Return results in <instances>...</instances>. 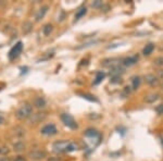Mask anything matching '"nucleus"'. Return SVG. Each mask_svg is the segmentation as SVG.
Listing matches in <instances>:
<instances>
[{"instance_id":"obj_1","label":"nucleus","mask_w":163,"mask_h":161,"mask_svg":"<svg viewBox=\"0 0 163 161\" xmlns=\"http://www.w3.org/2000/svg\"><path fill=\"white\" fill-rule=\"evenodd\" d=\"M80 149V145L71 140H57L52 145V150L56 153L73 152Z\"/></svg>"},{"instance_id":"obj_2","label":"nucleus","mask_w":163,"mask_h":161,"mask_svg":"<svg viewBox=\"0 0 163 161\" xmlns=\"http://www.w3.org/2000/svg\"><path fill=\"white\" fill-rule=\"evenodd\" d=\"M33 115V107L29 104H24L23 106H21L16 110V118L20 120H24V119H29L31 118V115Z\"/></svg>"},{"instance_id":"obj_3","label":"nucleus","mask_w":163,"mask_h":161,"mask_svg":"<svg viewBox=\"0 0 163 161\" xmlns=\"http://www.w3.org/2000/svg\"><path fill=\"white\" fill-rule=\"evenodd\" d=\"M60 119L63 122V124L69 127V128H71V130H77L78 127L77 123H76L75 119L71 115H69V113H62V115H60Z\"/></svg>"},{"instance_id":"obj_4","label":"nucleus","mask_w":163,"mask_h":161,"mask_svg":"<svg viewBox=\"0 0 163 161\" xmlns=\"http://www.w3.org/2000/svg\"><path fill=\"white\" fill-rule=\"evenodd\" d=\"M22 50H23V43L18 42L14 46L12 47V48H11L10 51H9V53H8L9 60H11V61L15 60L16 58L22 53Z\"/></svg>"},{"instance_id":"obj_5","label":"nucleus","mask_w":163,"mask_h":161,"mask_svg":"<svg viewBox=\"0 0 163 161\" xmlns=\"http://www.w3.org/2000/svg\"><path fill=\"white\" fill-rule=\"evenodd\" d=\"M144 80H145L146 83L149 86H151V87H157V86L159 85V83H160L159 77L157 75H155L153 73H148V74H146Z\"/></svg>"},{"instance_id":"obj_6","label":"nucleus","mask_w":163,"mask_h":161,"mask_svg":"<svg viewBox=\"0 0 163 161\" xmlns=\"http://www.w3.org/2000/svg\"><path fill=\"white\" fill-rule=\"evenodd\" d=\"M40 133H42V135H46V136H53L58 133V130L57 127H56V125L50 123V124L45 125L42 128V131H40Z\"/></svg>"},{"instance_id":"obj_7","label":"nucleus","mask_w":163,"mask_h":161,"mask_svg":"<svg viewBox=\"0 0 163 161\" xmlns=\"http://www.w3.org/2000/svg\"><path fill=\"white\" fill-rule=\"evenodd\" d=\"M139 60V57L137 55H133L130 57H125L121 60V64L124 65V67H132V65L136 64Z\"/></svg>"},{"instance_id":"obj_8","label":"nucleus","mask_w":163,"mask_h":161,"mask_svg":"<svg viewBox=\"0 0 163 161\" xmlns=\"http://www.w3.org/2000/svg\"><path fill=\"white\" fill-rule=\"evenodd\" d=\"M47 153L42 149H33V150L29 152V157L34 160H42V159L46 158Z\"/></svg>"},{"instance_id":"obj_9","label":"nucleus","mask_w":163,"mask_h":161,"mask_svg":"<svg viewBox=\"0 0 163 161\" xmlns=\"http://www.w3.org/2000/svg\"><path fill=\"white\" fill-rule=\"evenodd\" d=\"M47 115L44 113V112H37V113H33L31 115V123H34V124H37V123H40L42 121H44L46 119Z\"/></svg>"},{"instance_id":"obj_10","label":"nucleus","mask_w":163,"mask_h":161,"mask_svg":"<svg viewBox=\"0 0 163 161\" xmlns=\"http://www.w3.org/2000/svg\"><path fill=\"white\" fill-rule=\"evenodd\" d=\"M120 60L117 59V58H108V59H104L102 62H101V64L104 65V67H106V68H113V67H115V65L120 64Z\"/></svg>"},{"instance_id":"obj_11","label":"nucleus","mask_w":163,"mask_h":161,"mask_svg":"<svg viewBox=\"0 0 163 161\" xmlns=\"http://www.w3.org/2000/svg\"><path fill=\"white\" fill-rule=\"evenodd\" d=\"M48 9H49L48 5H42V8H39V10L37 11V13H36V15H35V20H36L37 22L42 20V19L45 18V15H46V13L48 12Z\"/></svg>"},{"instance_id":"obj_12","label":"nucleus","mask_w":163,"mask_h":161,"mask_svg":"<svg viewBox=\"0 0 163 161\" xmlns=\"http://www.w3.org/2000/svg\"><path fill=\"white\" fill-rule=\"evenodd\" d=\"M124 72H125L124 68L121 67L120 64L115 65V67L110 69V75H111V77L112 76H121Z\"/></svg>"},{"instance_id":"obj_13","label":"nucleus","mask_w":163,"mask_h":161,"mask_svg":"<svg viewBox=\"0 0 163 161\" xmlns=\"http://www.w3.org/2000/svg\"><path fill=\"white\" fill-rule=\"evenodd\" d=\"M34 107H36L37 109H44L45 107L47 106L46 99L44 97H36L34 99Z\"/></svg>"},{"instance_id":"obj_14","label":"nucleus","mask_w":163,"mask_h":161,"mask_svg":"<svg viewBox=\"0 0 163 161\" xmlns=\"http://www.w3.org/2000/svg\"><path fill=\"white\" fill-rule=\"evenodd\" d=\"M84 135L87 138H100V135H99V132L95 128H88V130L85 131Z\"/></svg>"},{"instance_id":"obj_15","label":"nucleus","mask_w":163,"mask_h":161,"mask_svg":"<svg viewBox=\"0 0 163 161\" xmlns=\"http://www.w3.org/2000/svg\"><path fill=\"white\" fill-rule=\"evenodd\" d=\"M160 98V95L158 93H152V94H149L148 96L145 97V101L147 104H155L158 99Z\"/></svg>"},{"instance_id":"obj_16","label":"nucleus","mask_w":163,"mask_h":161,"mask_svg":"<svg viewBox=\"0 0 163 161\" xmlns=\"http://www.w3.org/2000/svg\"><path fill=\"white\" fill-rule=\"evenodd\" d=\"M140 84H141V77L138 75L133 76L132 77V89L133 91H136V89L139 88Z\"/></svg>"},{"instance_id":"obj_17","label":"nucleus","mask_w":163,"mask_h":161,"mask_svg":"<svg viewBox=\"0 0 163 161\" xmlns=\"http://www.w3.org/2000/svg\"><path fill=\"white\" fill-rule=\"evenodd\" d=\"M106 77V73L102 72V71H98L96 72V77L93 80V85H98L102 82V80Z\"/></svg>"},{"instance_id":"obj_18","label":"nucleus","mask_w":163,"mask_h":161,"mask_svg":"<svg viewBox=\"0 0 163 161\" xmlns=\"http://www.w3.org/2000/svg\"><path fill=\"white\" fill-rule=\"evenodd\" d=\"M153 50H155V45L150 43V44L146 45V46L144 47V49H142V53H144L145 56H149V55L152 53Z\"/></svg>"},{"instance_id":"obj_19","label":"nucleus","mask_w":163,"mask_h":161,"mask_svg":"<svg viewBox=\"0 0 163 161\" xmlns=\"http://www.w3.org/2000/svg\"><path fill=\"white\" fill-rule=\"evenodd\" d=\"M100 42V39H93V40H90V42H87V43H84L82 44L80 46L76 47V49H83V48H87V47H90L93 45H96Z\"/></svg>"},{"instance_id":"obj_20","label":"nucleus","mask_w":163,"mask_h":161,"mask_svg":"<svg viewBox=\"0 0 163 161\" xmlns=\"http://www.w3.org/2000/svg\"><path fill=\"white\" fill-rule=\"evenodd\" d=\"M86 13H87V9H86V7H82V8H80L77 10V12H76V14H75V21L80 20V18H83Z\"/></svg>"},{"instance_id":"obj_21","label":"nucleus","mask_w":163,"mask_h":161,"mask_svg":"<svg viewBox=\"0 0 163 161\" xmlns=\"http://www.w3.org/2000/svg\"><path fill=\"white\" fill-rule=\"evenodd\" d=\"M52 31H53V26H52L51 24H46V25L42 27V34H44L45 36H49L52 33Z\"/></svg>"},{"instance_id":"obj_22","label":"nucleus","mask_w":163,"mask_h":161,"mask_svg":"<svg viewBox=\"0 0 163 161\" xmlns=\"http://www.w3.org/2000/svg\"><path fill=\"white\" fill-rule=\"evenodd\" d=\"M80 96H82L84 99L88 100V101H91V102H98V99L96 97L93 96V95H90V94H78Z\"/></svg>"},{"instance_id":"obj_23","label":"nucleus","mask_w":163,"mask_h":161,"mask_svg":"<svg viewBox=\"0 0 163 161\" xmlns=\"http://www.w3.org/2000/svg\"><path fill=\"white\" fill-rule=\"evenodd\" d=\"M13 149L15 151H23L25 149V145H24L23 142H16L14 145H13Z\"/></svg>"},{"instance_id":"obj_24","label":"nucleus","mask_w":163,"mask_h":161,"mask_svg":"<svg viewBox=\"0 0 163 161\" xmlns=\"http://www.w3.org/2000/svg\"><path fill=\"white\" fill-rule=\"evenodd\" d=\"M32 27H33L32 23H29V22H25V23L23 24V33L24 34H29V32L32 31Z\"/></svg>"},{"instance_id":"obj_25","label":"nucleus","mask_w":163,"mask_h":161,"mask_svg":"<svg viewBox=\"0 0 163 161\" xmlns=\"http://www.w3.org/2000/svg\"><path fill=\"white\" fill-rule=\"evenodd\" d=\"M102 5H104V2H102L101 0H96V1L91 2V7H93V8L101 9V7H102Z\"/></svg>"},{"instance_id":"obj_26","label":"nucleus","mask_w":163,"mask_h":161,"mask_svg":"<svg viewBox=\"0 0 163 161\" xmlns=\"http://www.w3.org/2000/svg\"><path fill=\"white\" fill-rule=\"evenodd\" d=\"M110 82H111L112 84H121L122 82H123V80H122L121 76H112Z\"/></svg>"},{"instance_id":"obj_27","label":"nucleus","mask_w":163,"mask_h":161,"mask_svg":"<svg viewBox=\"0 0 163 161\" xmlns=\"http://www.w3.org/2000/svg\"><path fill=\"white\" fill-rule=\"evenodd\" d=\"M153 63H155V65H157V67H163V56L155 58Z\"/></svg>"},{"instance_id":"obj_28","label":"nucleus","mask_w":163,"mask_h":161,"mask_svg":"<svg viewBox=\"0 0 163 161\" xmlns=\"http://www.w3.org/2000/svg\"><path fill=\"white\" fill-rule=\"evenodd\" d=\"M8 152H9L8 147H5V146H0V156H5V155H7Z\"/></svg>"},{"instance_id":"obj_29","label":"nucleus","mask_w":163,"mask_h":161,"mask_svg":"<svg viewBox=\"0 0 163 161\" xmlns=\"http://www.w3.org/2000/svg\"><path fill=\"white\" fill-rule=\"evenodd\" d=\"M155 111L158 113V115H163V104H158V106L155 108Z\"/></svg>"},{"instance_id":"obj_30","label":"nucleus","mask_w":163,"mask_h":161,"mask_svg":"<svg viewBox=\"0 0 163 161\" xmlns=\"http://www.w3.org/2000/svg\"><path fill=\"white\" fill-rule=\"evenodd\" d=\"M159 80H161L160 82V86H161V88L163 89V70H161L160 72H159Z\"/></svg>"},{"instance_id":"obj_31","label":"nucleus","mask_w":163,"mask_h":161,"mask_svg":"<svg viewBox=\"0 0 163 161\" xmlns=\"http://www.w3.org/2000/svg\"><path fill=\"white\" fill-rule=\"evenodd\" d=\"M109 10H110V5L104 3V5L101 7V11H102V12H108Z\"/></svg>"},{"instance_id":"obj_32","label":"nucleus","mask_w":163,"mask_h":161,"mask_svg":"<svg viewBox=\"0 0 163 161\" xmlns=\"http://www.w3.org/2000/svg\"><path fill=\"white\" fill-rule=\"evenodd\" d=\"M124 91L126 94H130L131 91H132V87H130V86H125V87H124Z\"/></svg>"},{"instance_id":"obj_33","label":"nucleus","mask_w":163,"mask_h":161,"mask_svg":"<svg viewBox=\"0 0 163 161\" xmlns=\"http://www.w3.org/2000/svg\"><path fill=\"white\" fill-rule=\"evenodd\" d=\"M14 161H26V160H25V158H24V157H22V156H18V157H15Z\"/></svg>"},{"instance_id":"obj_34","label":"nucleus","mask_w":163,"mask_h":161,"mask_svg":"<svg viewBox=\"0 0 163 161\" xmlns=\"http://www.w3.org/2000/svg\"><path fill=\"white\" fill-rule=\"evenodd\" d=\"M3 123H5V118H3L2 115H0V125L3 124Z\"/></svg>"},{"instance_id":"obj_35","label":"nucleus","mask_w":163,"mask_h":161,"mask_svg":"<svg viewBox=\"0 0 163 161\" xmlns=\"http://www.w3.org/2000/svg\"><path fill=\"white\" fill-rule=\"evenodd\" d=\"M0 161H9L8 158H0Z\"/></svg>"}]
</instances>
